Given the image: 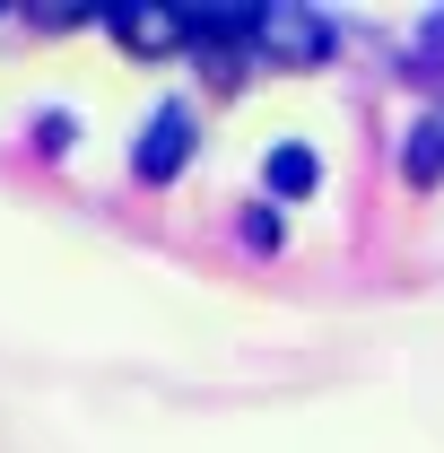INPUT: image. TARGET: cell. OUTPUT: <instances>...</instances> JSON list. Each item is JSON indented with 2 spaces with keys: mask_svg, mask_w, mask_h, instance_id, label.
Returning <instances> with one entry per match:
<instances>
[{
  "mask_svg": "<svg viewBox=\"0 0 444 453\" xmlns=\"http://www.w3.org/2000/svg\"><path fill=\"white\" fill-rule=\"evenodd\" d=\"M253 44H262L271 61H287V70H314V61L332 53V18L271 0V9H253Z\"/></svg>",
  "mask_w": 444,
  "mask_h": 453,
  "instance_id": "6da1fadb",
  "label": "cell"
},
{
  "mask_svg": "<svg viewBox=\"0 0 444 453\" xmlns=\"http://www.w3.org/2000/svg\"><path fill=\"white\" fill-rule=\"evenodd\" d=\"M183 157H192V113H183V105H157V113H149V131H140V157H131V166H140V183H174Z\"/></svg>",
  "mask_w": 444,
  "mask_h": 453,
  "instance_id": "7a4b0ae2",
  "label": "cell"
},
{
  "mask_svg": "<svg viewBox=\"0 0 444 453\" xmlns=\"http://www.w3.org/2000/svg\"><path fill=\"white\" fill-rule=\"evenodd\" d=\"M113 35H122V44H140V53H166V44L192 35V18H166V9H122V18H113Z\"/></svg>",
  "mask_w": 444,
  "mask_h": 453,
  "instance_id": "3957f363",
  "label": "cell"
},
{
  "mask_svg": "<svg viewBox=\"0 0 444 453\" xmlns=\"http://www.w3.org/2000/svg\"><path fill=\"white\" fill-rule=\"evenodd\" d=\"M271 192L279 201H305V192H314V183H323V166H314V149H296V140H287V149H271Z\"/></svg>",
  "mask_w": 444,
  "mask_h": 453,
  "instance_id": "277c9868",
  "label": "cell"
},
{
  "mask_svg": "<svg viewBox=\"0 0 444 453\" xmlns=\"http://www.w3.org/2000/svg\"><path fill=\"white\" fill-rule=\"evenodd\" d=\"M401 166H410V183H436L444 174V113H427V122L410 131V157H401Z\"/></svg>",
  "mask_w": 444,
  "mask_h": 453,
  "instance_id": "5b68a950",
  "label": "cell"
},
{
  "mask_svg": "<svg viewBox=\"0 0 444 453\" xmlns=\"http://www.w3.org/2000/svg\"><path fill=\"white\" fill-rule=\"evenodd\" d=\"M418 53H444V18H427V27H418Z\"/></svg>",
  "mask_w": 444,
  "mask_h": 453,
  "instance_id": "8992f818",
  "label": "cell"
}]
</instances>
